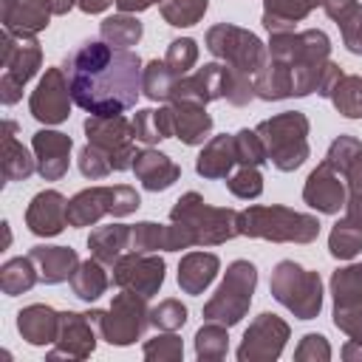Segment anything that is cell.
<instances>
[{
  "label": "cell",
  "mask_w": 362,
  "mask_h": 362,
  "mask_svg": "<svg viewBox=\"0 0 362 362\" xmlns=\"http://www.w3.org/2000/svg\"><path fill=\"white\" fill-rule=\"evenodd\" d=\"M74 105L90 116H119L141 93V57L130 48H113L105 40L82 42L62 65Z\"/></svg>",
  "instance_id": "obj_1"
},
{
  "label": "cell",
  "mask_w": 362,
  "mask_h": 362,
  "mask_svg": "<svg viewBox=\"0 0 362 362\" xmlns=\"http://www.w3.org/2000/svg\"><path fill=\"white\" fill-rule=\"evenodd\" d=\"M238 218H240L238 209L209 206L198 192H184L170 209V223H173L178 249L218 246L238 238L240 235Z\"/></svg>",
  "instance_id": "obj_2"
},
{
  "label": "cell",
  "mask_w": 362,
  "mask_h": 362,
  "mask_svg": "<svg viewBox=\"0 0 362 362\" xmlns=\"http://www.w3.org/2000/svg\"><path fill=\"white\" fill-rule=\"evenodd\" d=\"M240 235L272 243H311L320 235V221L288 206H249L238 218Z\"/></svg>",
  "instance_id": "obj_3"
},
{
  "label": "cell",
  "mask_w": 362,
  "mask_h": 362,
  "mask_svg": "<svg viewBox=\"0 0 362 362\" xmlns=\"http://www.w3.org/2000/svg\"><path fill=\"white\" fill-rule=\"evenodd\" d=\"M257 136L266 147V161L280 173H294L308 158V119L300 110L277 113L260 122Z\"/></svg>",
  "instance_id": "obj_4"
},
{
  "label": "cell",
  "mask_w": 362,
  "mask_h": 362,
  "mask_svg": "<svg viewBox=\"0 0 362 362\" xmlns=\"http://www.w3.org/2000/svg\"><path fill=\"white\" fill-rule=\"evenodd\" d=\"M272 297L286 305L297 320H314L322 308V280L317 272L303 269L294 260H280L269 280Z\"/></svg>",
  "instance_id": "obj_5"
},
{
  "label": "cell",
  "mask_w": 362,
  "mask_h": 362,
  "mask_svg": "<svg viewBox=\"0 0 362 362\" xmlns=\"http://www.w3.org/2000/svg\"><path fill=\"white\" fill-rule=\"evenodd\" d=\"M257 286V269L249 260H235L226 266V274L218 286V291L212 294V300L204 305V320L206 322H221L226 328L238 325L249 305H252V294Z\"/></svg>",
  "instance_id": "obj_6"
},
{
  "label": "cell",
  "mask_w": 362,
  "mask_h": 362,
  "mask_svg": "<svg viewBox=\"0 0 362 362\" xmlns=\"http://www.w3.org/2000/svg\"><path fill=\"white\" fill-rule=\"evenodd\" d=\"M0 65H3L0 99H3V105H14L23 96L25 82L42 65V48L37 42V37L3 28V37H0Z\"/></svg>",
  "instance_id": "obj_7"
},
{
  "label": "cell",
  "mask_w": 362,
  "mask_h": 362,
  "mask_svg": "<svg viewBox=\"0 0 362 362\" xmlns=\"http://www.w3.org/2000/svg\"><path fill=\"white\" fill-rule=\"evenodd\" d=\"M99 331V339H105L107 345H133L136 339H141L144 328L150 325V308H147V297L122 288L110 308L105 311H90L88 314Z\"/></svg>",
  "instance_id": "obj_8"
},
{
  "label": "cell",
  "mask_w": 362,
  "mask_h": 362,
  "mask_svg": "<svg viewBox=\"0 0 362 362\" xmlns=\"http://www.w3.org/2000/svg\"><path fill=\"white\" fill-rule=\"evenodd\" d=\"M206 48L215 59H221L223 65L246 74V76H257V71L269 62V51L260 42L257 34L232 25V23H218L206 31Z\"/></svg>",
  "instance_id": "obj_9"
},
{
  "label": "cell",
  "mask_w": 362,
  "mask_h": 362,
  "mask_svg": "<svg viewBox=\"0 0 362 362\" xmlns=\"http://www.w3.org/2000/svg\"><path fill=\"white\" fill-rule=\"evenodd\" d=\"M141 206V198L133 187L127 184H113V187H88L76 192L68 201V226H93L99 218L113 215L124 218Z\"/></svg>",
  "instance_id": "obj_10"
},
{
  "label": "cell",
  "mask_w": 362,
  "mask_h": 362,
  "mask_svg": "<svg viewBox=\"0 0 362 362\" xmlns=\"http://www.w3.org/2000/svg\"><path fill=\"white\" fill-rule=\"evenodd\" d=\"M85 133H88V144L99 147L116 173L133 170V158H136V144H133V122H127L122 113L119 116H88L85 119Z\"/></svg>",
  "instance_id": "obj_11"
},
{
  "label": "cell",
  "mask_w": 362,
  "mask_h": 362,
  "mask_svg": "<svg viewBox=\"0 0 362 362\" xmlns=\"http://www.w3.org/2000/svg\"><path fill=\"white\" fill-rule=\"evenodd\" d=\"M331 54V40L320 28L305 31H283L272 34L269 57L286 62L288 68H322Z\"/></svg>",
  "instance_id": "obj_12"
},
{
  "label": "cell",
  "mask_w": 362,
  "mask_h": 362,
  "mask_svg": "<svg viewBox=\"0 0 362 362\" xmlns=\"http://www.w3.org/2000/svg\"><path fill=\"white\" fill-rule=\"evenodd\" d=\"M325 161L339 170L348 187V201H345V218L356 226H362V144L354 136H337L325 153Z\"/></svg>",
  "instance_id": "obj_13"
},
{
  "label": "cell",
  "mask_w": 362,
  "mask_h": 362,
  "mask_svg": "<svg viewBox=\"0 0 362 362\" xmlns=\"http://www.w3.org/2000/svg\"><path fill=\"white\" fill-rule=\"evenodd\" d=\"M164 260L153 252H124L116 263H113V286L136 291L141 297H153L158 294L161 283H164Z\"/></svg>",
  "instance_id": "obj_14"
},
{
  "label": "cell",
  "mask_w": 362,
  "mask_h": 362,
  "mask_svg": "<svg viewBox=\"0 0 362 362\" xmlns=\"http://www.w3.org/2000/svg\"><path fill=\"white\" fill-rule=\"evenodd\" d=\"M286 339H288V322H283L277 314L263 311L246 328L243 342L238 348V359L240 362H272L283 354Z\"/></svg>",
  "instance_id": "obj_15"
},
{
  "label": "cell",
  "mask_w": 362,
  "mask_h": 362,
  "mask_svg": "<svg viewBox=\"0 0 362 362\" xmlns=\"http://www.w3.org/2000/svg\"><path fill=\"white\" fill-rule=\"evenodd\" d=\"M71 85L62 68H45L40 85L28 99V110L42 124H59L71 116Z\"/></svg>",
  "instance_id": "obj_16"
},
{
  "label": "cell",
  "mask_w": 362,
  "mask_h": 362,
  "mask_svg": "<svg viewBox=\"0 0 362 362\" xmlns=\"http://www.w3.org/2000/svg\"><path fill=\"white\" fill-rule=\"evenodd\" d=\"M303 201L322 212V215H337L339 209H345V201H348V187H345V178L339 175V170H334L325 158L317 164V170H311V175L305 178V187H303Z\"/></svg>",
  "instance_id": "obj_17"
},
{
  "label": "cell",
  "mask_w": 362,
  "mask_h": 362,
  "mask_svg": "<svg viewBox=\"0 0 362 362\" xmlns=\"http://www.w3.org/2000/svg\"><path fill=\"white\" fill-rule=\"evenodd\" d=\"M99 331L93 325V320L88 314H76V311H62L59 317V337L54 342V351L48 354V359L57 356H68V359H88L96 348Z\"/></svg>",
  "instance_id": "obj_18"
},
{
  "label": "cell",
  "mask_w": 362,
  "mask_h": 362,
  "mask_svg": "<svg viewBox=\"0 0 362 362\" xmlns=\"http://www.w3.org/2000/svg\"><path fill=\"white\" fill-rule=\"evenodd\" d=\"M226 93V65L223 62H206L195 74L178 76L170 102H198L209 105L215 99H223Z\"/></svg>",
  "instance_id": "obj_19"
},
{
  "label": "cell",
  "mask_w": 362,
  "mask_h": 362,
  "mask_svg": "<svg viewBox=\"0 0 362 362\" xmlns=\"http://www.w3.org/2000/svg\"><path fill=\"white\" fill-rule=\"evenodd\" d=\"M25 226L40 238H54L68 226V201L57 189H42L25 209Z\"/></svg>",
  "instance_id": "obj_20"
},
{
  "label": "cell",
  "mask_w": 362,
  "mask_h": 362,
  "mask_svg": "<svg viewBox=\"0 0 362 362\" xmlns=\"http://www.w3.org/2000/svg\"><path fill=\"white\" fill-rule=\"evenodd\" d=\"M34 147V158H37V173L45 181H59L68 173V156H71V136L59 133V130H37L31 139Z\"/></svg>",
  "instance_id": "obj_21"
},
{
  "label": "cell",
  "mask_w": 362,
  "mask_h": 362,
  "mask_svg": "<svg viewBox=\"0 0 362 362\" xmlns=\"http://www.w3.org/2000/svg\"><path fill=\"white\" fill-rule=\"evenodd\" d=\"M133 173L141 181V187L150 189V192H164V189H170L181 178V167L170 156H164V153H158L153 147L136 153Z\"/></svg>",
  "instance_id": "obj_22"
},
{
  "label": "cell",
  "mask_w": 362,
  "mask_h": 362,
  "mask_svg": "<svg viewBox=\"0 0 362 362\" xmlns=\"http://www.w3.org/2000/svg\"><path fill=\"white\" fill-rule=\"evenodd\" d=\"M28 257L37 266L40 283H48V286L71 280V274L79 266V255L71 246H45V243H40V246L28 249Z\"/></svg>",
  "instance_id": "obj_23"
},
{
  "label": "cell",
  "mask_w": 362,
  "mask_h": 362,
  "mask_svg": "<svg viewBox=\"0 0 362 362\" xmlns=\"http://www.w3.org/2000/svg\"><path fill=\"white\" fill-rule=\"evenodd\" d=\"M59 317L62 311L34 303L17 314V331L28 345H54L59 337Z\"/></svg>",
  "instance_id": "obj_24"
},
{
  "label": "cell",
  "mask_w": 362,
  "mask_h": 362,
  "mask_svg": "<svg viewBox=\"0 0 362 362\" xmlns=\"http://www.w3.org/2000/svg\"><path fill=\"white\" fill-rule=\"evenodd\" d=\"M48 0H3V28L17 34H37L51 20Z\"/></svg>",
  "instance_id": "obj_25"
},
{
  "label": "cell",
  "mask_w": 362,
  "mask_h": 362,
  "mask_svg": "<svg viewBox=\"0 0 362 362\" xmlns=\"http://www.w3.org/2000/svg\"><path fill=\"white\" fill-rule=\"evenodd\" d=\"M235 167H238L235 136H226V133L209 139L195 158V173L201 178H226Z\"/></svg>",
  "instance_id": "obj_26"
},
{
  "label": "cell",
  "mask_w": 362,
  "mask_h": 362,
  "mask_svg": "<svg viewBox=\"0 0 362 362\" xmlns=\"http://www.w3.org/2000/svg\"><path fill=\"white\" fill-rule=\"evenodd\" d=\"M173 105V124L181 144H204L212 133V116L206 113V105L198 102H170Z\"/></svg>",
  "instance_id": "obj_27"
},
{
  "label": "cell",
  "mask_w": 362,
  "mask_h": 362,
  "mask_svg": "<svg viewBox=\"0 0 362 362\" xmlns=\"http://www.w3.org/2000/svg\"><path fill=\"white\" fill-rule=\"evenodd\" d=\"M221 260L212 252H189L178 263V286L184 294H201L218 274Z\"/></svg>",
  "instance_id": "obj_28"
},
{
  "label": "cell",
  "mask_w": 362,
  "mask_h": 362,
  "mask_svg": "<svg viewBox=\"0 0 362 362\" xmlns=\"http://www.w3.org/2000/svg\"><path fill=\"white\" fill-rule=\"evenodd\" d=\"M130 235H133V226H127V223L96 226V229L88 235L90 257H96V260L105 263V266H113V263L124 255V249H130Z\"/></svg>",
  "instance_id": "obj_29"
},
{
  "label": "cell",
  "mask_w": 362,
  "mask_h": 362,
  "mask_svg": "<svg viewBox=\"0 0 362 362\" xmlns=\"http://www.w3.org/2000/svg\"><path fill=\"white\" fill-rule=\"evenodd\" d=\"M322 0H263V25L269 34L294 31V23L308 17Z\"/></svg>",
  "instance_id": "obj_30"
},
{
  "label": "cell",
  "mask_w": 362,
  "mask_h": 362,
  "mask_svg": "<svg viewBox=\"0 0 362 362\" xmlns=\"http://www.w3.org/2000/svg\"><path fill=\"white\" fill-rule=\"evenodd\" d=\"M322 8L339 25L345 48L351 54H362V3L359 0H322Z\"/></svg>",
  "instance_id": "obj_31"
},
{
  "label": "cell",
  "mask_w": 362,
  "mask_h": 362,
  "mask_svg": "<svg viewBox=\"0 0 362 362\" xmlns=\"http://www.w3.org/2000/svg\"><path fill=\"white\" fill-rule=\"evenodd\" d=\"M37 170V158L17 141V124L11 119L3 122V178L6 181H25Z\"/></svg>",
  "instance_id": "obj_32"
},
{
  "label": "cell",
  "mask_w": 362,
  "mask_h": 362,
  "mask_svg": "<svg viewBox=\"0 0 362 362\" xmlns=\"http://www.w3.org/2000/svg\"><path fill=\"white\" fill-rule=\"evenodd\" d=\"M133 136L136 141L141 144H158L170 136H175V124H173V105H161L158 110L156 107H144V110H136L133 116Z\"/></svg>",
  "instance_id": "obj_33"
},
{
  "label": "cell",
  "mask_w": 362,
  "mask_h": 362,
  "mask_svg": "<svg viewBox=\"0 0 362 362\" xmlns=\"http://www.w3.org/2000/svg\"><path fill=\"white\" fill-rule=\"evenodd\" d=\"M255 96L266 99V102H277V99L294 96L291 93V68L286 62L269 57V62L255 76Z\"/></svg>",
  "instance_id": "obj_34"
},
{
  "label": "cell",
  "mask_w": 362,
  "mask_h": 362,
  "mask_svg": "<svg viewBox=\"0 0 362 362\" xmlns=\"http://www.w3.org/2000/svg\"><path fill=\"white\" fill-rule=\"evenodd\" d=\"M110 286V277L105 272V263H99L96 257H88V260H79L76 272L71 274V288L74 294L82 300V303H93L99 300Z\"/></svg>",
  "instance_id": "obj_35"
},
{
  "label": "cell",
  "mask_w": 362,
  "mask_h": 362,
  "mask_svg": "<svg viewBox=\"0 0 362 362\" xmlns=\"http://www.w3.org/2000/svg\"><path fill=\"white\" fill-rule=\"evenodd\" d=\"M34 283H40V274H37V266L28 255L25 257H11L0 266V288H3L6 297H17V294L28 291Z\"/></svg>",
  "instance_id": "obj_36"
},
{
  "label": "cell",
  "mask_w": 362,
  "mask_h": 362,
  "mask_svg": "<svg viewBox=\"0 0 362 362\" xmlns=\"http://www.w3.org/2000/svg\"><path fill=\"white\" fill-rule=\"evenodd\" d=\"M130 249L133 252H178L173 223L170 226H161V223H153V221L136 223L133 235H130Z\"/></svg>",
  "instance_id": "obj_37"
},
{
  "label": "cell",
  "mask_w": 362,
  "mask_h": 362,
  "mask_svg": "<svg viewBox=\"0 0 362 362\" xmlns=\"http://www.w3.org/2000/svg\"><path fill=\"white\" fill-rule=\"evenodd\" d=\"M141 34H144L141 23L133 14H124V11H119L113 17H105L102 25H99V37L113 48H130L141 40Z\"/></svg>",
  "instance_id": "obj_38"
},
{
  "label": "cell",
  "mask_w": 362,
  "mask_h": 362,
  "mask_svg": "<svg viewBox=\"0 0 362 362\" xmlns=\"http://www.w3.org/2000/svg\"><path fill=\"white\" fill-rule=\"evenodd\" d=\"M175 82H178V76L167 68L164 59H150L141 71V93L150 102H170Z\"/></svg>",
  "instance_id": "obj_39"
},
{
  "label": "cell",
  "mask_w": 362,
  "mask_h": 362,
  "mask_svg": "<svg viewBox=\"0 0 362 362\" xmlns=\"http://www.w3.org/2000/svg\"><path fill=\"white\" fill-rule=\"evenodd\" d=\"M229 351V334H226V325L221 322H206L198 328L195 334V356L201 362H218L223 359Z\"/></svg>",
  "instance_id": "obj_40"
},
{
  "label": "cell",
  "mask_w": 362,
  "mask_h": 362,
  "mask_svg": "<svg viewBox=\"0 0 362 362\" xmlns=\"http://www.w3.org/2000/svg\"><path fill=\"white\" fill-rule=\"evenodd\" d=\"M334 107L348 116V119H362V76L356 74H342V79L334 85L331 96Z\"/></svg>",
  "instance_id": "obj_41"
},
{
  "label": "cell",
  "mask_w": 362,
  "mask_h": 362,
  "mask_svg": "<svg viewBox=\"0 0 362 362\" xmlns=\"http://www.w3.org/2000/svg\"><path fill=\"white\" fill-rule=\"evenodd\" d=\"M331 294H334V305L362 303V263L337 269L331 274Z\"/></svg>",
  "instance_id": "obj_42"
},
{
  "label": "cell",
  "mask_w": 362,
  "mask_h": 362,
  "mask_svg": "<svg viewBox=\"0 0 362 362\" xmlns=\"http://www.w3.org/2000/svg\"><path fill=\"white\" fill-rule=\"evenodd\" d=\"M328 252L339 260H351L362 252V226L351 223L348 218L337 221L331 235H328Z\"/></svg>",
  "instance_id": "obj_43"
},
{
  "label": "cell",
  "mask_w": 362,
  "mask_h": 362,
  "mask_svg": "<svg viewBox=\"0 0 362 362\" xmlns=\"http://www.w3.org/2000/svg\"><path fill=\"white\" fill-rule=\"evenodd\" d=\"M161 17L175 28H189L201 23V17L209 8V0H161L158 3Z\"/></svg>",
  "instance_id": "obj_44"
},
{
  "label": "cell",
  "mask_w": 362,
  "mask_h": 362,
  "mask_svg": "<svg viewBox=\"0 0 362 362\" xmlns=\"http://www.w3.org/2000/svg\"><path fill=\"white\" fill-rule=\"evenodd\" d=\"M226 189L235 195V198H243V201H252L263 192V175L255 164H238V170H232L226 175Z\"/></svg>",
  "instance_id": "obj_45"
},
{
  "label": "cell",
  "mask_w": 362,
  "mask_h": 362,
  "mask_svg": "<svg viewBox=\"0 0 362 362\" xmlns=\"http://www.w3.org/2000/svg\"><path fill=\"white\" fill-rule=\"evenodd\" d=\"M184 356V342L175 331H164L144 342V359L150 362H178Z\"/></svg>",
  "instance_id": "obj_46"
},
{
  "label": "cell",
  "mask_w": 362,
  "mask_h": 362,
  "mask_svg": "<svg viewBox=\"0 0 362 362\" xmlns=\"http://www.w3.org/2000/svg\"><path fill=\"white\" fill-rule=\"evenodd\" d=\"M195 59H198V45H195V40L181 37V40H173V42L167 45L164 62H167V68H170L175 76H184V74L195 65Z\"/></svg>",
  "instance_id": "obj_47"
},
{
  "label": "cell",
  "mask_w": 362,
  "mask_h": 362,
  "mask_svg": "<svg viewBox=\"0 0 362 362\" xmlns=\"http://www.w3.org/2000/svg\"><path fill=\"white\" fill-rule=\"evenodd\" d=\"M187 322V305L175 297L161 300L156 308H150V325H156L158 331H178Z\"/></svg>",
  "instance_id": "obj_48"
},
{
  "label": "cell",
  "mask_w": 362,
  "mask_h": 362,
  "mask_svg": "<svg viewBox=\"0 0 362 362\" xmlns=\"http://www.w3.org/2000/svg\"><path fill=\"white\" fill-rule=\"evenodd\" d=\"M235 150H238V164H255V167H260L266 161V147H263L257 130H249V127L238 130L235 133Z\"/></svg>",
  "instance_id": "obj_49"
},
{
  "label": "cell",
  "mask_w": 362,
  "mask_h": 362,
  "mask_svg": "<svg viewBox=\"0 0 362 362\" xmlns=\"http://www.w3.org/2000/svg\"><path fill=\"white\" fill-rule=\"evenodd\" d=\"M76 164H79V173H82L85 178H90V181H99V178H105V175L113 173L110 158H107L99 147H93V144H85V147L79 150Z\"/></svg>",
  "instance_id": "obj_50"
},
{
  "label": "cell",
  "mask_w": 362,
  "mask_h": 362,
  "mask_svg": "<svg viewBox=\"0 0 362 362\" xmlns=\"http://www.w3.org/2000/svg\"><path fill=\"white\" fill-rule=\"evenodd\" d=\"M297 362H328L331 359V345L322 334H305L294 351Z\"/></svg>",
  "instance_id": "obj_51"
},
{
  "label": "cell",
  "mask_w": 362,
  "mask_h": 362,
  "mask_svg": "<svg viewBox=\"0 0 362 362\" xmlns=\"http://www.w3.org/2000/svg\"><path fill=\"white\" fill-rule=\"evenodd\" d=\"M334 325L348 334L351 339L362 342V303L354 305H334Z\"/></svg>",
  "instance_id": "obj_52"
},
{
  "label": "cell",
  "mask_w": 362,
  "mask_h": 362,
  "mask_svg": "<svg viewBox=\"0 0 362 362\" xmlns=\"http://www.w3.org/2000/svg\"><path fill=\"white\" fill-rule=\"evenodd\" d=\"M113 3H116L119 11L136 14V11H147L150 6H156V3H161V0H113Z\"/></svg>",
  "instance_id": "obj_53"
},
{
  "label": "cell",
  "mask_w": 362,
  "mask_h": 362,
  "mask_svg": "<svg viewBox=\"0 0 362 362\" xmlns=\"http://www.w3.org/2000/svg\"><path fill=\"white\" fill-rule=\"evenodd\" d=\"M342 359H348V362H362V342L348 339L345 348H342Z\"/></svg>",
  "instance_id": "obj_54"
},
{
  "label": "cell",
  "mask_w": 362,
  "mask_h": 362,
  "mask_svg": "<svg viewBox=\"0 0 362 362\" xmlns=\"http://www.w3.org/2000/svg\"><path fill=\"white\" fill-rule=\"evenodd\" d=\"M110 3H113V0H76V6H79L85 14H99V11H105Z\"/></svg>",
  "instance_id": "obj_55"
},
{
  "label": "cell",
  "mask_w": 362,
  "mask_h": 362,
  "mask_svg": "<svg viewBox=\"0 0 362 362\" xmlns=\"http://www.w3.org/2000/svg\"><path fill=\"white\" fill-rule=\"evenodd\" d=\"M48 6H51L54 14H68L76 6V0H48Z\"/></svg>",
  "instance_id": "obj_56"
},
{
  "label": "cell",
  "mask_w": 362,
  "mask_h": 362,
  "mask_svg": "<svg viewBox=\"0 0 362 362\" xmlns=\"http://www.w3.org/2000/svg\"><path fill=\"white\" fill-rule=\"evenodd\" d=\"M11 243V232H8V221H3V249H8Z\"/></svg>",
  "instance_id": "obj_57"
}]
</instances>
